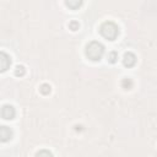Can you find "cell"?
I'll list each match as a JSON object with an SVG mask.
<instances>
[{
    "instance_id": "ba28073f",
    "label": "cell",
    "mask_w": 157,
    "mask_h": 157,
    "mask_svg": "<svg viewBox=\"0 0 157 157\" xmlns=\"http://www.w3.org/2000/svg\"><path fill=\"white\" fill-rule=\"evenodd\" d=\"M50 91H52V87H50V85H48V84H43L41 87H39V92H41L42 95H44V96L49 95Z\"/></svg>"
},
{
    "instance_id": "5b68a950",
    "label": "cell",
    "mask_w": 157,
    "mask_h": 157,
    "mask_svg": "<svg viewBox=\"0 0 157 157\" xmlns=\"http://www.w3.org/2000/svg\"><path fill=\"white\" fill-rule=\"evenodd\" d=\"M123 64L127 68H133L136 64V56H135V54L131 53V52L125 53L124 56H123Z\"/></svg>"
},
{
    "instance_id": "52a82bcc",
    "label": "cell",
    "mask_w": 157,
    "mask_h": 157,
    "mask_svg": "<svg viewBox=\"0 0 157 157\" xmlns=\"http://www.w3.org/2000/svg\"><path fill=\"white\" fill-rule=\"evenodd\" d=\"M133 85H134L133 80H131V78H129V77H125V78H123V80H122V87L124 90H131Z\"/></svg>"
},
{
    "instance_id": "9c48e42d",
    "label": "cell",
    "mask_w": 157,
    "mask_h": 157,
    "mask_svg": "<svg viewBox=\"0 0 157 157\" xmlns=\"http://www.w3.org/2000/svg\"><path fill=\"white\" fill-rule=\"evenodd\" d=\"M65 4H66V6H69L70 9L76 10V9H78V8L82 5V2H77V0H76V2H66Z\"/></svg>"
},
{
    "instance_id": "8fae6325",
    "label": "cell",
    "mask_w": 157,
    "mask_h": 157,
    "mask_svg": "<svg viewBox=\"0 0 157 157\" xmlns=\"http://www.w3.org/2000/svg\"><path fill=\"white\" fill-rule=\"evenodd\" d=\"M25 74H26L25 66H22V65L16 66V69H15V75H16V76H24Z\"/></svg>"
},
{
    "instance_id": "8992f818",
    "label": "cell",
    "mask_w": 157,
    "mask_h": 157,
    "mask_svg": "<svg viewBox=\"0 0 157 157\" xmlns=\"http://www.w3.org/2000/svg\"><path fill=\"white\" fill-rule=\"evenodd\" d=\"M0 137H2V141L3 143H6L9 141L11 137H12V130L5 125H3L0 128Z\"/></svg>"
},
{
    "instance_id": "6da1fadb",
    "label": "cell",
    "mask_w": 157,
    "mask_h": 157,
    "mask_svg": "<svg viewBox=\"0 0 157 157\" xmlns=\"http://www.w3.org/2000/svg\"><path fill=\"white\" fill-rule=\"evenodd\" d=\"M104 53V47L102 43L97 42V41H93V42H90L87 46H86V56L88 59L93 62H98L100 59L102 58Z\"/></svg>"
},
{
    "instance_id": "3957f363",
    "label": "cell",
    "mask_w": 157,
    "mask_h": 157,
    "mask_svg": "<svg viewBox=\"0 0 157 157\" xmlns=\"http://www.w3.org/2000/svg\"><path fill=\"white\" fill-rule=\"evenodd\" d=\"M15 114H16V112H15V108L12 106H10V104H4L3 106V108H2V117L4 118V119L11 120V119H14V118H15Z\"/></svg>"
},
{
    "instance_id": "30bf717a",
    "label": "cell",
    "mask_w": 157,
    "mask_h": 157,
    "mask_svg": "<svg viewBox=\"0 0 157 157\" xmlns=\"http://www.w3.org/2000/svg\"><path fill=\"white\" fill-rule=\"evenodd\" d=\"M36 157H54L53 153L48 150H41L39 152L36 153Z\"/></svg>"
},
{
    "instance_id": "7a4b0ae2",
    "label": "cell",
    "mask_w": 157,
    "mask_h": 157,
    "mask_svg": "<svg viewBox=\"0 0 157 157\" xmlns=\"http://www.w3.org/2000/svg\"><path fill=\"white\" fill-rule=\"evenodd\" d=\"M100 32L106 39H108V41H114L118 37V34H119V27L112 21H106L101 25Z\"/></svg>"
},
{
    "instance_id": "277c9868",
    "label": "cell",
    "mask_w": 157,
    "mask_h": 157,
    "mask_svg": "<svg viewBox=\"0 0 157 157\" xmlns=\"http://www.w3.org/2000/svg\"><path fill=\"white\" fill-rule=\"evenodd\" d=\"M11 65V58L5 53V52H2L0 53V69L2 71H6Z\"/></svg>"
},
{
    "instance_id": "7c38bea8",
    "label": "cell",
    "mask_w": 157,
    "mask_h": 157,
    "mask_svg": "<svg viewBox=\"0 0 157 157\" xmlns=\"http://www.w3.org/2000/svg\"><path fill=\"white\" fill-rule=\"evenodd\" d=\"M117 60H118V53L117 52H111L109 55H108V62L114 64V63H117Z\"/></svg>"
},
{
    "instance_id": "4fadbf2b",
    "label": "cell",
    "mask_w": 157,
    "mask_h": 157,
    "mask_svg": "<svg viewBox=\"0 0 157 157\" xmlns=\"http://www.w3.org/2000/svg\"><path fill=\"white\" fill-rule=\"evenodd\" d=\"M78 27H80V24H78L77 21H75V20H72V21L69 24V28H70L71 31H77Z\"/></svg>"
}]
</instances>
